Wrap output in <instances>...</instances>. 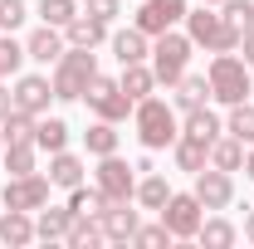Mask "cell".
Listing matches in <instances>:
<instances>
[{
    "instance_id": "obj_11",
    "label": "cell",
    "mask_w": 254,
    "mask_h": 249,
    "mask_svg": "<svg viewBox=\"0 0 254 249\" xmlns=\"http://www.w3.org/2000/svg\"><path fill=\"white\" fill-rule=\"evenodd\" d=\"M195 200L205 205V210H225L230 200H235V171H220V166H205V171H195Z\"/></svg>"
},
{
    "instance_id": "obj_17",
    "label": "cell",
    "mask_w": 254,
    "mask_h": 249,
    "mask_svg": "<svg viewBox=\"0 0 254 249\" xmlns=\"http://www.w3.org/2000/svg\"><path fill=\"white\" fill-rule=\"evenodd\" d=\"M108 34H113V25H108V20H93V15H83V10H78V20L64 25V39L78 44V49H98Z\"/></svg>"
},
{
    "instance_id": "obj_39",
    "label": "cell",
    "mask_w": 254,
    "mask_h": 249,
    "mask_svg": "<svg viewBox=\"0 0 254 249\" xmlns=\"http://www.w3.org/2000/svg\"><path fill=\"white\" fill-rule=\"evenodd\" d=\"M10 108H15V93H10V88H5V78H0V123H5V113H10Z\"/></svg>"
},
{
    "instance_id": "obj_19",
    "label": "cell",
    "mask_w": 254,
    "mask_h": 249,
    "mask_svg": "<svg viewBox=\"0 0 254 249\" xmlns=\"http://www.w3.org/2000/svg\"><path fill=\"white\" fill-rule=\"evenodd\" d=\"M83 171H88V166H83V156H73L68 147H64V152H49V181H54L59 190L83 186Z\"/></svg>"
},
{
    "instance_id": "obj_4",
    "label": "cell",
    "mask_w": 254,
    "mask_h": 249,
    "mask_svg": "<svg viewBox=\"0 0 254 249\" xmlns=\"http://www.w3.org/2000/svg\"><path fill=\"white\" fill-rule=\"evenodd\" d=\"M190 54H195L190 34H176V30L157 34V39H152V73H157V83L176 88V83H181V73L190 68Z\"/></svg>"
},
{
    "instance_id": "obj_1",
    "label": "cell",
    "mask_w": 254,
    "mask_h": 249,
    "mask_svg": "<svg viewBox=\"0 0 254 249\" xmlns=\"http://www.w3.org/2000/svg\"><path fill=\"white\" fill-rule=\"evenodd\" d=\"M186 34H190V44H195V49H205V54H235V49H240V39H245V34L235 30L215 5L186 10Z\"/></svg>"
},
{
    "instance_id": "obj_3",
    "label": "cell",
    "mask_w": 254,
    "mask_h": 249,
    "mask_svg": "<svg viewBox=\"0 0 254 249\" xmlns=\"http://www.w3.org/2000/svg\"><path fill=\"white\" fill-rule=\"evenodd\" d=\"M98 78V54L93 49H78V44H68L64 49V59L54 63V98L59 103H78V98L88 93V83Z\"/></svg>"
},
{
    "instance_id": "obj_40",
    "label": "cell",
    "mask_w": 254,
    "mask_h": 249,
    "mask_svg": "<svg viewBox=\"0 0 254 249\" xmlns=\"http://www.w3.org/2000/svg\"><path fill=\"white\" fill-rule=\"evenodd\" d=\"M240 49H245V63H250V68H254V30L245 34V39H240Z\"/></svg>"
},
{
    "instance_id": "obj_21",
    "label": "cell",
    "mask_w": 254,
    "mask_h": 249,
    "mask_svg": "<svg viewBox=\"0 0 254 249\" xmlns=\"http://www.w3.org/2000/svg\"><path fill=\"white\" fill-rule=\"evenodd\" d=\"M123 93L132 98V103H142V98L157 93V73H152V63H123Z\"/></svg>"
},
{
    "instance_id": "obj_18",
    "label": "cell",
    "mask_w": 254,
    "mask_h": 249,
    "mask_svg": "<svg viewBox=\"0 0 254 249\" xmlns=\"http://www.w3.org/2000/svg\"><path fill=\"white\" fill-rule=\"evenodd\" d=\"M0 245H10V249H25L34 245V215L30 210H0Z\"/></svg>"
},
{
    "instance_id": "obj_24",
    "label": "cell",
    "mask_w": 254,
    "mask_h": 249,
    "mask_svg": "<svg viewBox=\"0 0 254 249\" xmlns=\"http://www.w3.org/2000/svg\"><path fill=\"white\" fill-rule=\"evenodd\" d=\"M132 200H137L142 210H152V215H157L161 205L171 200V186H166V176H161V171H147V176L137 181V190H132Z\"/></svg>"
},
{
    "instance_id": "obj_10",
    "label": "cell",
    "mask_w": 254,
    "mask_h": 249,
    "mask_svg": "<svg viewBox=\"0 0 254 249\" xmlns=\"http://www.w3.org/2000/svg\"><path fill=\"white\" fill-rule=\"evenodd\" d=\"M186 10H190L186 0H142V5H137V20H132V25H137L142 34H152V39H157V34L176 30V25L186 20Z\"/></svg>"
},
{
    "instance_id": "obj_27",
    "label": "cell",
    "mask_w": 254,
    "mask_h": 249,
    "mask_svg": "<svg viewBox=\"0 0 254 249\" xmlns=\"http://www.w3.org/2000/svg\"><path fill=\"white\" fill-rule=\"evenodd\" d=\"M34 147L39 152H64L68 147V123L64 118H39L34 123Z\"/></svg>"
},
{
    "instance_id": "obj_22",
    "label": "cell",
    "mask_w": 254,
    "mask_h": 249,
    "mask_svg": "<svg viewBox=\"0 0 254 249\" xmlns=\"http://www.w3.org/2000/svg\"><path fill=\"white\" fill-rule=\"evenodd\" d=\"M205 103H210V78H205V73H181V83H176V103H171V108L190 113V108H205Z\"/></svg>"
},
{
    "instance_id": "obj_16",
    "label": "cell",
    "mask_w": 254,
    "mask_h": 249,
    "mask_svg": "<svg viewBox=\"0 0 254 249\" xmlns=\"http://www.w3.org/2000/svg\"><path fill=\"white\" fill-rule=\"evenodd\" d=\"M68 225H73V210H68V205H39V210H34V240L54 245V240L68 235Z\"/></svg>"
},
{
    "instance_id": "obj_37",
    "label": "cell",
    "mask_w": 254,
    "mask_h": 249,
    "mask_svg": "<svg viewBox=\"0 0 254 249\" xmlns=\"http://www.w3.org/2000/svg\"><path fill=\"white\" fill-rule=\"evenodd\" d=\"M166 240H171V230H166V225H137V235H132V245H142V249H157V245H166Z\"/></svg>"
},
{
    "instance_id": "obj_7",
    "label": "cell",
    "mask_w": 254,
    "mask_h": 249,
    "mask_svg": "<svg viewBox=\"0 0 254 249\" xmlns=\"http://www.w3.org/2000/svg\"><path fill=\"white\" fill-rule=\"evenodd\" d=\"M83 103H88V113H93V118H103V123H127V113L137 108V103L123 93V83H118V78H103V73L88 83Z\"/></svg>"
},
{
    "instance_id": "obj_32",
    "label": "cell",
    "mask_w": 254,
    "mask_h": 249,
    "mask_svg": "<svg viewBox=\"0 0 254 249\" xmlns=\"http://www.w3.org/2000/svg\"><path fill=\"white\" fill-rule=\"evenodd\" d=\"M103 205H108V195L98 186H73L68 190V210L73 215H103Z\"/></svg>"
},
{
    "instance_id": "obj_15",
    "label": "cell",
    "mask_w": 254,
    "mask_h": 249,
    "mask_svg": "<svg viewBox=\"0 0 254 249\" xmlns=\"http://www.w3.org/2000/svg\"><path fill=\"white\" fill-rule=\"evenodd\" d=\"M64 49H68V39H64V30H54V25H39V30L25 39V54H30L34 63H59Z\"/></svg>"
},
{
    "instance_id": "obj_25",
    "label": "cell",
    "mask_w": 254,
    "mask_h": 249,
    "mask_svg": "<svg viewBox=\"0 0 254 249\" xmlns=\"http://www.w3.org/2000/svg\"><path fill=\"white\" fill-rule=\"evenodd\" d=\"M171 156H176V171H190V176L210 166V147L205 142H190V137H176L171 142Z\"/></svg>"
},
{
    "instance_id": "obj_12",
    "label": "cell",
    "mask_w": 254,
    "mask_h": 249,
    "mask_svg": "<svg viewBox=\"0 0 254 249\" xmlns=\"http://www.w3.org/2000/svg\"><path fill=\"white\" fill-rule=\"evenodd\" d=\"M103 240H113V245H132V235H137V210H132V200H108L103 205Z\"/></svg>"
},
{
    "instance_id": "obj_8",
    "label": "cell",
    "mask_w": 254,
    "mask_h": 249,
    "mask_svg": "<svg viewBox=\"0 0 254 249\" xmlns=\"http://www.w3.org/2000/svg\"><path fill=\"white\" fill-rule=\"evenodd\" d=\"M49 190H54V181L39 176V171H30V176H10L0 200H5L10 210H30V215H34L39 205H49Z\"/></svg>"
},
{
    "instance_id": "obj_31",
    "label": "cell",
    "mask_w": 254,
    "mask_h": 249,
    "mask_svg": "<svg viewBox=\"0 0 254 249\" xmlns=\"http://www.w3.org/2000/svg\"><path fill=\"white\" fill-rule=\"evenodd\" d=\"M34 166H39V147L34 142H10L5 147V171L10 176H30Z\"/></svg>"
},
{
    "instance_id": "obj_13",
    "label": "cell",
    "mask_w": 254,
    "mask_h": 249,
    "mask_svg": "<svg viewBox=\"0 0 254 249\" xmlns=\"http://www.w3.org/2000/svg\"><path fill=\"white\" fill-rule=\"evenodd\" d=\"M49 103H54V83H49L44 73H25V78H15V108H25V113H34V118H44Z\"/></svg>"
},
{
    "instance_id": "obj_14",
    "label": "cell",
    "mask_w": 254,
    "mask_h": 249,
    "mask_svg": "<svg viewBox=\"0 0 254 249\" xmlns=\"http://www.w3.org/2000/svg\"><path fill=\"white\" fill-rule=\"evenodd\" d=\"M108 44H113L118 63H147V59H152V34H142L137 25L113 30V34H108Z\"/></svg>"
},
{
    "instance_id": "obj_36",
    "label": "cell",
    "mask_w": 254,
    "mask_h": 249,
    "mask_svg": "<svg viewBox=\"0 0 254 249\" xmlns=\"http://www.w3.org/2000/svg\"><path fill=\"white\" fill-rule=\"evenodd\" d=\"M25 15H30L25 0H0V34H15L20 25H25Z\"/></svg>"
},
{
    "instance_id": "obj_29",
    "label": "cell",
    "mask_w": 254,
    "mask_h": 249,
    "mask_svg": "<svg viewBox=\"0 0 254 249\" xmlns=\"http://www.w3.org/2000/svg\"><path fill=\"white\" fill-rule=\"evenodd\" d=\"M225 132L230 137H240L245 147H254V103H230V118H225Z\"/></svg>"
},
{
    "instance_id": "obj_6",
    "label": "cell",
    "mask_w": 254,
    "mask_h": 249,
    "mask_svg": "<svg viewBox=\"0 0 254 249\" xmlns=\"http://www.w3.org/2000/svg\"><path fill=\"white\" fill-rule=\"evenodd\" d=\"M157 220L171 230V240H195V230H200V220H205V205L195 200V190H171V200L157 210Z\"/></svg>"
},
{
    "instance_id": "obj_33",
    "label": "cell",
    "mask_w": 254,
    "mask_h": 249,
    "mask_svg": "<svg viewBox=\"0 0 254 249\" xmlns=\"http://www.w3.org/2000/svg\"><path fill=\"white\" fill-rule=\"evenodd\" d=\"M30 59L25 54V44L15 39V34H0V78H10V73H20V63Z\"/></svg>"
},
{
    "instance_id": "obj_35",
    "label": "cell",
    "mask_w": 254,
    "mask_h": 249,
    "mask_svg": "<svg viewBox=\"0 0 254 249\" xmlns=\"http://www.w3.org/2000/svg\"><path fill=\"white\" fill-rule=\"evenodd\" d=\"M220 15H225V20H230L240 34H250V30H254V0H225Z\"/></svg>"
},
{
    "instance_id": "obj_26",
    "label": "cell",
    "mask_w": 254,
    "mask_h": 249,
    "mask_svg": "<svg viewBox=\"0 0 254 249\" xmlns=\"http://www.w3.org/2000/svg\"><path fill=\"white\" fill-rule=\"evenodd\" d=\"M64 245H68V249H93V245H103V220H98V215H73L68 235H64Z\"/></svg>"
},
{
    "instance_id": "obj_44",
    "label": "cell",
    "mask_w": 254,
    "mask_h": 249,
    "mask_svg": "<svg viewBox=\"0 0 254 249\" xmlns=\"http://www.w3.org/2000/svg\"><path fill=\"white\" fill-rule=\"evenodd\" d=\"M200 5H225V0H200Z\"/></svg>"
},
{
    "instance_id": "obj_30",
    "label": "cell",
    "mask_w": 254,
    "mask_h": 249,
    "mask_svg": "<svg viewBox=\"0 0 254 249\" xmlns=\"http://www.w3.org/2000/svg\"><path fill=\"white\" fill-rule=\"evenodd\" d=\"M83 147H88V156H113L118 152V123H103V118H98V123L83 132Z\"/></svg>"
},
{
    "instance_id": "obj_2",
    "label": "cell",
    "mask_w": 254,
    "mask_h": 249,
    "mask_svg": "<svg viewBox=\"0 0 254 249\" xmlns=\"http://www.w3.org/2000/svg\"><path fill=\"white\" fill-rule=\"evenodd\" d=\"M132 123H137V137H142V147L147 152H161V147H171L176 137H181V123H176V108L166 103V98H142L137 108H132Z\"/></svg>"
},
{
    "instance_id": "obj_34",
    "label": "cell",
    "mask_w": 254,
    "mask_h": 249,
    "mask_svg": "<svg viewBox=\"0 0 254 249\" xmlns=\"http://www.w3.org/2000/svg\"><path fill=\"white\" fill-rule=\"evenodd\" d=\"M39 20L54 25V30H64L68 20H78V5L73 0H39Z\"/></svg>"
},
{
    "instance_id": "obj_28",
    "label": "cell",
    "mask_w": 254,
    "mask_h": 249,
    "mask_svg": "<svg viewBox=\"0 0 254 249\" xmlns=\"http://www.w3.org/2000/svg\"><path fill=\"white\" fill-rule=\"evenodd\" d=\"M195 240H200V245L205 249H230L235 245V240H240V230H235V225H230V220H200V230H195Z\"/></svg>"
},
{
    "instance_id": "obj_38",
    "label": "cell",
    "mask_w": 254,
    "mask_h": 249,
    "mask_svg": "<svg viewBox=\"0 0 254 249\" xmlns=\"http://www.w3.org/2000/svg\"><path fill=\"white\" fill-rule=\"evenodd\" d=\"M83 15H93V20H108V25H113V20H118V0H88Z\"/></svg>"
},
{
    "instance_id": "obj_41",
    "label": "cell",
    "mask_w": 254,
    "mask_h": 249,
    "mask_svg": "<svg viewBox=\"0 0 254 249\" xmlns=\"http://www.w3.org/2000/svg\"><path fill=\"white\" fill-rule=\"evenodd\" d=\"M245 210H250V205H245ZM245 240H250V245H254V210H250V215H245Z\"/></svg>"
},
{
    "instance_id": "obj_9",
    "label": "cell",
    "mask_w": 254,
    "mask_h": 249,
    "mask_svg": "<svg viewBox=\"0 0 254 249\" xmlns=\"http://www.w3.org/2000/svg\"><path fill=\"white\" fill-rule=\"evenodd\" d=\"M137 166H127L123 156H98V171H93V186L108 195V200H132V190H137V176H132Z\"/></svg>"
},
{
    "instance_id": "obj_20",
    "label": "cell",
    "mask_w": 254,
    "mask_h": 249,
    "mask_svg": "<svg viewBox=\"0 0 254 249\" xmlns=\"http://www.w3.org/2000/svg\"><path fill=\"white\" fill-rule=\"evenodd\" d=\"M220 132H225V123L210 113V108H190L186 123H181V137H190V142H205V147H210Z\"/></svg>"
},
{
    "instance_id": "obj_5",
    "label": "cell",
    "mask_w": 254,
    "mask_h": 249,
    "mask_svg": "<svg viewBox=\"0 0 254 249\" xmlns=\"http://www.w3.org/2000/svg\"><path fill=\"white\" fill-rule=\"evenodd\" d=\"M205 78H210V98H215V103H225V108H230V103H245V98L254 93L250 63L240 59V54H215Z\"/></svg>"
},
{
    "instance_id": "obj_43",
    "label": "cell",
    "mask_w": 254,
    "mask_h": 249,
    "mask_svg": "<svg viewBox=\"0 0 254 249\" xmlns=\"http://www.w3.org/2000/svg\"><path fill=\"white\" fill-rule=\"evenodd\" d=\"M0 156H5V132H0Z\"/></svg>"
},
{
    "instance_id": "obj_23",
    "label": "cell",
    "mask_w": 254,
    "mask_h": 249,
    "mask_svg": "<svg viewBox=\"0 0 254 249\" xmlns=\"http://www.w3.org/2000/svg\"><path fill=\"white\" fill-rule=\"evenodd\" d=\"M245 142L240 137H230V132H220L215 142H210V166H220V171H245Z\"/></svg>"
},
{
    "instance_id": "obj_42",
    "label": "cell",
    "mask_w": 254,
    "mask_h": 249,
    "mask_svg": "<svg viewBox=\"0 0 254 249\" xmlns=\"http://www.w3.org/2000/svg\"><path fill=\"white\" fill-rule=\"evenodd\" d=\"M245 176H250V181H254V147H250V152H245Z\"/></svg>"
}]
</instances>
